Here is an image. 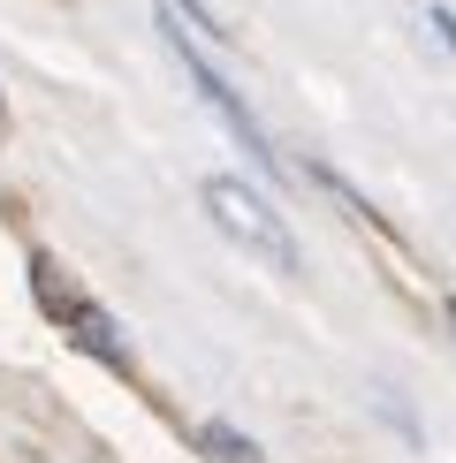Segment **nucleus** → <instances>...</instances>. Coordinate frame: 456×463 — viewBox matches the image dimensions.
I'll use <instances>...</instances> for the list:
<instances>
[{"label": "nucleus", "mask_w": 456, "mask_h": 463, "mask_svg": "<svg viewBox=\"0 0 456 463\" xmlns=\"http://www.w3.org/2000/svg\"><path fill=\"white\" fill-rule=\"evenodd\" d=\"M426 24H433V38H442V46L456 53V15H449V8H433V15H426Z\"/></svg>", "instance_id": "20e7f679"}, {"label": "nucleus", "mask_w": 456, "mask_h": 463, "mask_svg": "<svg viewBox=\"0 0 456 463\" xmlns=\"http://www.w3.org/2000/svg\"><path fill=\"white\" fill-rule=\"evenodd\" d=\"M198 449L214 456V463H266V456L252 449V440H243L236 426H221V418H205V426H198Z\"/></svg>", "instance_id": "7ed1b4c3"}, {"label": "nucleus", "mask_w": 456, "mask_h": 463, "mask_svg": "<svg viewBox=\"0 0 456 463\" xmlns=\"http://www.w3.org/2000/svg\"><path fill=\"white\" fill-rule=\"evenodd\" d=\"M0 114H8V99H0Z\"/></svg>", "instance_id": "423d86ee"}, {"label": "nucleus", "mask_w": 456, "mask_h": 463, "mask_svg": "<svg viewBox=\"0 0 456 463\" xmlns=\"http://www.w3.org/2000/svg\"><path fill=\"white\" fill-rule=\"evenodd\" d=\"M449 326H456V297H449Z\"/></svg>", "instance_id": "39448f33"}, {"label": "nucleus", "mask_w": 456, "mask_h": 463, "mask_svg": "<svg viewBox=\"0 0 456 463\" xmlns=\"http://www.w3.org/2000/svg\"><path fill=\"white\" fill-rule=\"evenodd\" d=\"M160 31H167V46H176V61H183V76H190V84H198V99H205V107L221 114V129H228V137H236L243 152H252V160L266 167V175H274V145H266L259 114L243 107V91H236V84H228V76L214 69V53H198V38H190V24L176 15V0H167V8H160Z\"/></svg>", "instance_id": "f03ea898"}, {"label": "nucleus", "mask_w": 456, "mask_h": 463, "mask_svg": "<svg viewBox=\"0 0 456 463\" xmlns=\"http://www.w3.org/2000/svg\"><path fill=\"white\" fill-rule=\"evenodd\" d=\"M198 198H205V213H214L221 236H236L243 250H259L266 266H281V274H297V266H304V250H297V236H290V221H281L252 183H236V175H205V183H198Z\"/></svg>", "instance_id": "f257e3e1"}]
</instances>
